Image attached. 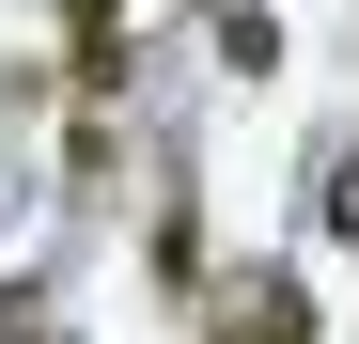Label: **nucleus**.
<instances>
[{
  "mask_svg": "<svg viewBox=\"0 0 359 344\" xmlns=\"http://www.w3.org/2000/svg\"><path fill=\"white\" fill-rule=\"evenodd\" d=\"M63 16H79V32H109V16H126V0H63Z\"/></svg>",
  "mask_w": 359,
  "mask_h": 344,
  "instance_id": "4",
  "label": "nucleus"
},
{
  "mask_svg": "<svg viewBox=\"0 0 359 344\" xmlns=\"http://www.w3.org/2000/svg\"><path fill=\"white\" fill-rule=\"evenodd\" d=\"M219 63H234V79H266V63H281V16H250V0H234V16H219Z\"/></svg>",
  "mask_w": 359,
  "mask_h": 344,
  "instance_id": "2",
  "label": "nucleus"
},
{
  "mask_svg": "<svg viewBox=\"0 0 359 344\" xmlns=\"http://www.w3.org/2000/svg\"><path fill=\"white\" fill-rule=\"evenodd\" d=\"M328 251H359V157H328Z\"/></svg>",
  "mask_w": 359,
  "mask_h": 344,
  "instance_id": "3",
  "label": "nucleus"
},
{
  "mask_svg": "<svg viewBox=\"0 0 359 344\" xmlns=\"http://www.w3.org/2000/svg\"><path fill=\"white\" fill-rule=\"evenodd\" d=\"M219 344H313V298H297V266H250L219 298Z\"/></svg>",
  "mask_w": 359,
  "mask_h": 344,
  "instance_id": "1",
  "label": "nucleus"
}]
</instances>
